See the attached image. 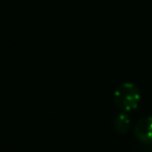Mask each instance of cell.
<instances>
[{
  "label": "cell",
  "mask_w": 152,
  "mask_h": 152,
  "mask_svg": "<svg viewBox=\"0 0 152 152\" xmlns=\"http://www.w3.org/2000/svg\"><path fill=\"white\" fill-rule=\"evenodd\" d=\"M141 100L139 87L133 82L121 83L114 91L113 101L115 107L121 112H132L138 108Z\"/></svg>",
  "instance_id": "6da1fadb"
},
{
  "label": "cell",
  "mask_w": 152,
  "mask_h": 152,
  "mask_svg": "<svg viewBox=\"0 0 152 152\" xmlns=\"http://www.w3.org/2000/svg\"><path fill=\"white\" fill-rule=\"evenodd\" d=\"M135 138L144 144H152V116H145L138 120L134 126Z\"/></svg>",
  "instance_id": "7a4b0ae2"
},
{
  "label": "cell",
  "mask_w": 152,
  "mask_h": 152,
  "mask_svg": "<svg viewBox=\"0 0 152 152\" xmlns=\"http://www.w3.org/2000/svg\"><path fill=\"white\" fill-rule=\"evenodd\" d=\"M132 125L131 116L127 114V112H121L118 114L113 121V128L118 134H126Z\"/></svg>",
  "instance_id": "3957f363"
}]
</instances>
